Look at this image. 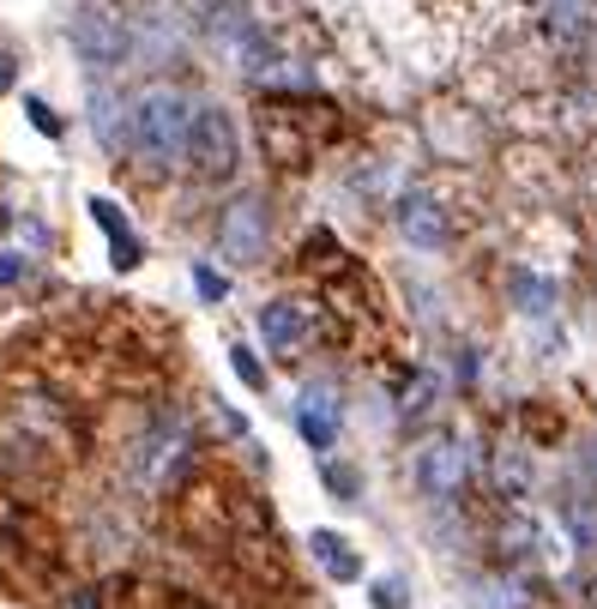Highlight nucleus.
Wrapping results in <instances>:
<instances>
[{
  "label": "nucleus",
  "instance_id": "nucleus-3",
  "mask_svg": "<svg viewBox=\"0 0 597 609\" xmlns=\"http://www.w3.org/2000/svg\"><path fill=\"white\" fill-rule=\"evenodd\" d=\"M73 49L85 54V66H103V73H115L121 61H127V19H115L109 7H85V13L73 19Z\"/></svg>",
  "mask_w": 597,
  "mask_h": 609
},
{
  "label": "nucleus",
  "instance_id": "nucleus-10",
  "mask_svg": "<svg viewBox=\"0 0 597 609\" xmlns=\"http://www.w3.org/2000/svg\"><path fill=\"white\" fill-rule=\"evenodd\" d=\"M97 230L109 235V247H115V266H139V242L127 235V223H121V206H109V199H97L92 206Z\"/></svg>",
  "mask_w": 597,
  "mask_h": 609
},
{
  "label": "nucleus",
  "instance_id": "nucleus-6",
  "mask_svg": "<svg viewBox=\"0 0 597 609\" xmlns=\"http://www.w3.org/2000/svg\"><path fill=\"white\" fill-rule=\"evenodd\" d=\"M392 223H399V235L411 247H441L447 242V211L435 194H404L399 211H392Z\"/></svg>",
  "mask_w": 597,
  "mask_h": 609
},
{
  "label": "nucleus",
  "instance_id": "nucleus-23",
  "mask_svg": "<svg viewBox=\"0 0 597 609\" xmlns=\"http://www.w3.org/2000/svg\"><path fill=\"white\" fill-rule=\"evenodd\" d=\"M375 597H380V609H404V604H399V585H380Z\"/></svg>",
  "mask_w": 597,
  "mask_h": 609
},
{
  "label": "nucleus",
  "instance_id": "nucleus-5",
  "mask_svg": "<svg viewBox=\"0 0 597 609\" xmlns=\"http://www.w3.org/2000/svg\"><path fill=\"white\" fill-rule=\"evenodd\" d=\"M182 453H187V423H182V416H163V423H157L139 447H133V477L157 483Z\"/></svg>",
  "mask_w": 597,
  "mask_h": 609
},
{
  "label": "nucleus",
  "instance_id": "nucleus-12",
  "mask_svg": "<svg viewBox=\"0 0 597 609\" xmlns=\"http://www.w3.org/2000/svg\"><path fill=\"white\" fill-rule=\"evenodd\" d=\"M513 302H520L525 314H549L556 308V284L537 272H513Z\"/></svg>",
  "mask_w": 597,
  "mask_h": 609
},
{
  "label": "nucleus",
  "instance_id": "nucleus-16",
  "mask_svg": "<svg viewBox=\"0 0 597 609\" xmlns=\"http://www.w3.org/2000/svg\"><path fill=\"white\" fill-rule=\"evenodd\" d=\"M477 609H525V592L513 580H489L483 597H477Z\"/></svg>",
  "mask_w": 597,
  "mask_h": 609
},
{
  "label": "nucleus",
  "instance_id": "nucleus-11",
  "mask_svg": "<svg viewBox=\"0 0 597 609\" xmlns=\"http://www.w3.org/2000/svg\"><path fill=\"white\" fill-rule=\"evenodd\" d=\"M585 31H592L585 0H556V7H549V37L556 42H585Z\"/></svg>",
  "mask_w": 597,
  "mask_h": 609
},
{
  "label": "nucleus",
  "instance_id": "nucleus-9",
  "mask_svg": "<svg viewBox=\"0 0 597 609\" xmlns=\"http://www.w3.org/2000/svg\"><path fill=\"white\" fill-rule=\"evenodd\" d=\"M260 332L272 351H296L302 338H308V314H302L296 302H272V308L260 314Z\"/></svg>",
  "mask_w": 597,
  "mask_h": 609
},
{
  "label": "nucleus",
  "instance_id": "nucleus-7",
  "mask_svg": "<svg viewBox=\"0 0 597 609\" xmlns=\"http://www.w3.org/2000/svg\"><path fill=\"white\" fill-rule=\"evenodd\" d=\"M416 483H423L435 501L459 495V489H465V453H459L453 441H429V447H423V459H416Z\"/></svg>",
  "mask_w": 597,
  "mask_h": 609
},
{
  "label": "nucleus",
  "instance_id": "nucleus-14",
  "mask_svg": "<svg viewBox=\"0 0 597 609\" xmlns=\"http://www.w3.org/2000/svg\"><path fill=\"white\" fill-rule=\"evenodd\" d=\"M109 609H199V604L194 597H175V592H151V585L139 592V585H133V592H121Z\"/></svg>",
  "mask_w": 597,
  "mask_h": 609
},
{
  "label": "nucleus",
  "instance_id": "nucleus-21",
  "mask_svg": "<svg viewBox=\"0 0 597 609\" xmlns=\"http://www.w3.org/2000/svg\"><path fill=\"white\" fill-rule=\"evenodd\" d=\"M194 284H199V296H206V302H218V296H223V278L211 272V266H199V272H194Z\"/></svg>",
  "mask_w": 597,
  "mask_h": 609
},
{
  "label": "nucleus",
  "instance_id": "nucleus-18",
  "mask_svg": "<svg viewBox=\"0 0 597 609\" xmlns=\"http://www.w3.org/2000/svg\"><path fill=\"white\" fill-rule=\"evenodd\" d=\"M115 109H121L115 97H103V103H97V115H92V121H97V133H103L109 145H121V115H115Z\"/></svg>",
  "mask_w": 597,
  "mask_h": 609
},
{
  "label": "nucleus",
  "instance_id": "nucleus-1",
  "mask_svg": "<svg viewBox=\"0 0 597 609\" xmlns=\"http://www.w3.org/2000/svg\"><path fill=\"white\" fill-rule=\"evenodd\" d=\"M187 127H194V109L182 92H145L133 103V151L145 169H175L187 151Z\"/></svg>",
  "mask_w": 597,
  "mask_h": 609
},
{
  "label": "nucleus",
  "instance_id": "nucleus-24",
  "mask_svg": "<svg viewBox=\"0 0 597 609\" xmlns=\"http://www.w3.org/2000/svg\"><path fill=\"white\" fill-rule=\"evenodd\" d=\"M13 78H19V73H13V61L0 54V92H13Z\"/></svg>",
  "mask_w": 597,
  "mask_h": 609
},
{
  "label": "nucleus",
  "instance_id": "nucleus-19",
  "mask_svg": "<svg viewBox=\"0 0 597 609\" xmlns=\"http://www.w3.org/2000/svg\"><path fill=\"white\" fill-rule=\"evenodd\" d=\"M230 363H235V375H242L247 387H266V368L254 363V351H242V344H235V351H230Z\"/></svg>",
  "mask_w": 597,
  "mask_h": 609
},
{
  "label": "nucleus",
  "instance_id": "nucleus-22",
  "mask_svg": "<svg viewBox=\"0 0 597 609\" xmlns=\"http://www.w3.org/2000/svg\"><path fill=\"white\" fill-rule=\"evenodd\" d=\"M19 272H25V266H19V254H0V284H13Z\"/></svg>",
  "mask_w": 597,
  "mask_h": 609
},
{
  "label": "nucleus",
  "instance_id": "nucleus-20",
  "mask_svg": "<svg viewBox=\"0 0 597 609\" xmlns=\"http://www.w3.org/2000/svg\"><path fill=\"white\" fill-rule=\"evenodd\" d=\"M25 115H31V127H37V133H49V139L61 133V121H54V109L42 103V97H31V103H25Z\"/></svg>",
  "mask_w": 597,
  "mask_h": 609
},
{
  "label": "nucleus",
  "instance_id": "nucleus-8",
  "mask_svg": "<svg viewBox=\"0 0 597 609\" xmlns=\"http://www.w3.org/2000/svg\"><path fill=\"white\" fill-rule=\"evenodd\" d=\"M260 139H266V157L284 163V169H302L308 151H314V139L290 121V109H260Z\"/></svg>",
  "mask_w": 597,
  "mask_h": 609
},
{
  "label": "nucleus",
  "instance_id": "nucleus-2",
  "mask_svg": "<svg viewBox=\"0 0 597 609\" xmlns=\"http://www.w3.org/2000/svg\"><path fill=\"white\" fill-rule=\"evenodd\" d=\"M187 163H194L199 182H223L235 175V157H242V139H235V121L223 109H199L194 127H187Z\"/></svg>",
  "mask_w": 597,
  "mask_h": 609
},
{
  "label": "nucleus",
  "instance_id": "nucleus-4",
  "mask_svg": "<svg viewBox=\"0 0 597 609\" xmlns=\"http://www.w3.org/2000/svg\"><path fill=\"white\" fill-rule=\"evenodd\" d=\"M266 235H272V211H266L260 199H235L218 223V247L235 266H254V259L266 254Z\"/></svg>",
  "mask_w": 597,
  "mask_h": 609
},
{
  "label": "nucleus",
  "instance_id": "nucleus-13",
  "mask_svg": "<svg viewBox=\"0 0 597 609\" xmlns=\"http://www.w3.org/2000/svg\"><path fill=\"white\" fill-rule=\"evenodd\" d=\"M302 435H308L314 447H332L338 441V416L326 411L320 392H308V404H302Z\"/></svg>",
  "mask_w": 597,
  "mask_h": 609
},
{
  "label": "nucleus",
  "instance_id": "nucleus-17",
  "mask_svg": "<svg viewBox=\"0 0 597 609\" xmlns=\"http://www.w3.org/2000/svg\"><path fill=\"white\" fill-rule=\"evenodd\" d=\"M568 525H573V537H580L585 549H597V501H573L568 507Z\"/></svg>",
  "mask_w": 597,
  "mask_h": 609
},
{
  "label": "nucleus",
  "instance_id": "nucleus-15",
  "mask_svg": "<svg viewBox=\"0 0 597 609\" xmlns=\"http://www.w3.org/2000/svg\"><path fill=\"white\" fill-rule=\"evenodd\" d=\"M314 556L326 561V573H338V580H356V556L338 544V537H326V532H320V537H314Z\"/></svg>",
  "mask_w": 597,
  "mask_h": 609
},
{
  "label": "nucleus",
  "instance_id": "nucleus-25",
  "mask_svg": "<svg viewBox=\"0 0 597 609\" xmlns=\"http://www.w3.org/2000/svg\"><path fill=\"white\" fill-rule=\"evenodd\" d=\"M585 604H592V609H597V580H585Z\"/></svg>",
  "mask_w": 597,
  "mask_h": 609
}]
</instances>
